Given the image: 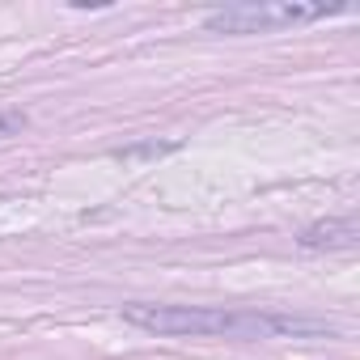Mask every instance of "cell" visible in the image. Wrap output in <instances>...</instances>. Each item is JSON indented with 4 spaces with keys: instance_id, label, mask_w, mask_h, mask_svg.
I'll return each mask as SVG.
<instances>
[{
    "instance_id": "4",
    "label": "cell",
    "mask_w": 360,
    "mask_h": 360,
    "mask_svg": "<svg viewBox=\"0 0 360 360\" xmlns=\"http://www.w3.org/2000/svg\"><path fill=\"white\" fill-rule=\"evenodd\" d=\"M26 127V115H13V110H0V140H9Z\"/></svg>"
},
{
    "instance_id": "2",
    "label": "cell",
    "mask_w": 360,
    "mask_h": 360,
    "mask_svg": "<svg viewBox=\"0 0 360 360\" xmlns=\"http://www.w3.org/2000/svg\"><path fill=\"white\" fill-rule=\"evenodd\" d=\"M343 13V5H305V0H246V5H229V9H212L204 18L208 30L217 34H271L284 26H301V22H318Z\"/></svg>"
},
{
    "instance_id": "1",
    "label": "cell",
    "mask_w": 360,
    "mask_h": 360,
    "mask_svg": "<svg viewBox=\"0 0 360 360\" xmlns=\"http://www.w3.org/2000/svg\"><path fill=\"white\" fill-rule=\"evenodd\" d=\"M123 318L153 335H225V339H284V335H330L326 322L259 314V309H208V305H127Z\"/></svg>"
},
{
    "instance_id": "3",
    "label": "cell",
    "mask_w": 360,
    "mask_h": 360,
    "mask_svg": "<svg viewBox=\"0 0 360 360\" xmlns=\"http://www.w3.org/2000/svg\"><path fill=\"white\" fill-rule=\"evenodd\" d=\"M301 246L305 250H352L356 246V221L343 217V221H318L301 233Z\"/></svg>"
}]
</instances>
